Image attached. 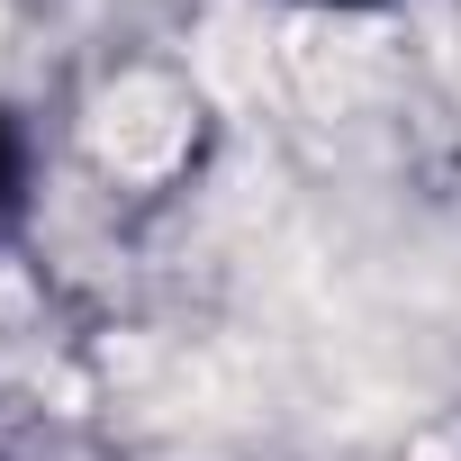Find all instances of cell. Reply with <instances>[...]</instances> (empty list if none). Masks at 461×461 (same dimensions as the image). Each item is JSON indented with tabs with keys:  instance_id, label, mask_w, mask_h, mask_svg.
I'll return each instance as SVG.
<instances>
[{
	"instance_id": "6da1fadb",
	"label": "cell",
	"mask_w": 461,
	"mask_h": 461,
	"mask_svg": "<svg viewBox=\"0 0 461 461\" xmlns=\"http://www.w3.org/2000/svg\"><path fill=\"white\" fill-rule=\"evenodd\" d=\"M190 145V100L163 82V73H118L100 100H91V154L127 181H154L172 172Z\"/></svg>"
}]
</instances>
